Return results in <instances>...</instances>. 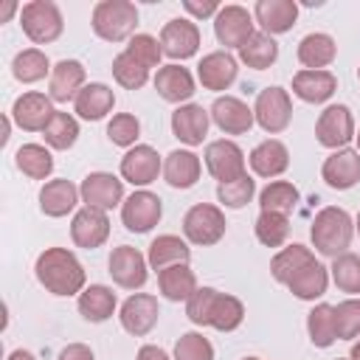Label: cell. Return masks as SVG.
Returning a JSON list of instances; mask_svg holds the SVG:
<instances>
[{
	"mask_svg": "<svg viewBox=\"0 0 360 360\" xmlns=\"http://www.w3.org/2000/svg\"><path fill=\"white\" fill-rule=\"evenodd\" d=\"M245 360H259V357H245Z\"/></svg>",
	"mask_w": 360,
	"mask_h": 360,
	"instance_id": "obj_59",
	"label": "cell"
},
{
	"mask_svg": "<svg viewBox=\"0 0 360 360\" xmlns=\"http://www.w3.org/2000/svg\"><path fill=\"white\" fill-rule=\"evenodd\" d=\"M17 169L31 180H45L53 172V158L39 143H25L17 149Z\"/></svg>",
	"mask_w": 360,
	"mask_h": 360,
	"instance_id": "obj_39",
	"label": "cell"
},
{
	"mask_svg": "<svg viewBox=\"0 0 360 360\" xmlns=\"http://www.w3.org/2000/svg\"><path fill=\"white\" fill-rule=\"evenodd\" d=\"M338 53V45L329 34H307L298 42V62L307 70H323Z\"/></svg>",
	"mask_w": 360,
	"mask_h": 360,
	"instance_id": "obj_31",
	"label": "cell"
},
{
	"mask_svg": "<svg viewBox=\"0 0 360 360\" xmlns=\"http://www.w3.org/2000/svg\"><path fill=\"white\" fill-rule=\"evenodd\" d=\"M163 214V205H160V197L152 194V191H135L124 200L121 205V219L127 225V231L132 233H146L158 225Z\"/></svg>",
	"mask_w": 360,
	"mask_h": 360,
	"instance_id": "obj_10",
	"label": "cell"
},
{
	"mask_svg": "<svg viewBox=\"0 0 360 360\" xmlns=\"http://www.w3.org/2000/svg\"><path fill=\"white\" fill-rule=\"evenodd\" d=\"M76 200H79V188L70 180H51L39 191V208L48 217H65L68 211H73Z\"/></svg>",
	"mask_w": 360,
	"mask_h": 360,
	"instance_id": "obj_30",
	"label": "cell"
},
{
	"mask_svg": "<svg viewBox=\"0 0 360 360\" xmlns=\"http://www.w3.org/2000/svg\"><path fill=\"white\" fill-rule=\"evenodd\" d=\"M138 25V8L129 0H101L93 8V31L107 42L127 39Z\"/></svg>",
	"mask_w": 360,
	"mask_h": 360,
	"instance_id": "obj_4",
	"label": "cell"
},
{
	"mask_svg": "<svg viewBox=\"0 0 360 360\" xmlns=\"http://www.w3.org/2000/svg\"><path fill=\"white\" fill-rule=\"evenodd\" d=\"M158 287L169 301H188L197 292V276L188 264H172L158 273Z\"/></svg>",
	"mask_w": 360,
	"mask_h": 360,
	"instance_id": "obj_29",
	"label": "cell"
},
{
	"mask_svg": "<svg viewBox=\"0 0 360 360\" xmlns=\"http://www.w3.org/2000/svg\"><path fill=\"white\" fill-rule=\"evenodd\" d=\"M211 118L228 135H245L253 127V110L233 96H219L211 104Z\"/></svg>",
	"mask_w": 360,
	"mask_h": 360,
	"instance_id": "obj_18",
	"label": "cell"
},
{
	"mask_svg": "<svg viewBox=\"0 0 360 360\" xmlns=\"http://www.w3.org/2000/svg\"><path fill=\"white\" fill-rule=\"evenodd\" d=\"M37 278L53 295H73L84 287V267L65 248H48L37 256Z\"/></svg>",
	"mask_w": 360,
	"mask_h": 360,
	"instance_id": "obj_2",
	"label": "cell"
},
{
	"mask_svg": "<svg viewBox=\"0 0 360 360\" xmlns=\"http://www.w3.org/2000/svg\"><path fill=\"white\" fill-rule=\"evenodd\" d=\"M183 233L191 245H217L225 233V214L217 205H191L183 217Z\"/></svg>",
	"mask_w": 360,
	"mask_h": 360,
	"instance_id": "obj_6",
	"label": "cell"
},
{
	"mask_svg": "<svg viewBox=\"0 0 360 360\" xmlns=\"http://www.w3.org/2000/svg\"><path fill=\"white\" fill-rule=\"evenodd\" d=\"M112 104H115V96H112V90H110L107 84H101V82H93V84L82 87V93L76 96V112H79L82 118H87V121L104 118V115L112 110Z\"/></svg>",
	"mask_w": 360,
	"mask_h": 360,
	"instance_id": "obj_34",
	"label": "cell"
},
{
	"mask_svg": "<svg viewBox=\"0 0 360 360\" xmlns=\"http://www.w3.org/2000/svg\"><path fill=\"white\" fill-rule=\"evenodd\" d=\"M11 11H14V3H6V8H3V17H0V20H3V22H6V20H8V14H11Z\"/></svg>",
	"mask_w": 360,
	"mask_h": 360,
	"instance_id": "obj_56",
	"label": "cell"
},
{
	"mask_svg": "<svg viewBox=\"0 0 360 360\" xmlns=\"http://www.w3.org/2000/svg\"><path fill=\"white\" fill-rule=\"evenodd\" d=\"M290 233V219L287 214H273V211H262L256 219V239L267 248H281L284 239Z\"/></svg>",
	"mask_w": 360,
	"mask_h": 360,
	"instance_id": "obj_42",
	"label": "cell"
},
{
	"mask_svg": "<svg viewBox=\"0 0 360 360\" xmlns=\"http://www.w3.org/2000/svg\"><path fill=\"white\" fill-rule=\"evenodd\" d=\"M253 17L262 25V31L273 37V34H284L295 25L298 6H295V0H259L253 8Z\"/></svg>",
	"mask_w": 360,
	"mask_h": 360,
	"instance_id": "obj_21",
	"label": "cell"
},
{
	"mask_svg": "<svg viewBox=\"0 0 360 360\" xmlns=\"http://www.w3.org/2000/svg\"><path fill=\"white\" fill-rule=\"evenodd\" d=\"M338 360H340V357H338Z\"/></svg>",
	"mask_w": 360,
	"mask_h": 360,
	"instance_id": "obj_61",
	"label": "cell"
},
{
	"mask_svg": "<svg viewBox=\"0 0 360 360\" xmlns=\"http://www.w3.org/2000/svg\"><path fill=\"white\" fill-rule=\"evenodd\" d=\"M158 315H160V307H158V298L155 295H146V292H138V295H129L121 307V326L141 338L146 335L155 323H158Z\"/></svg>",
	"mask_w": 360,
	"mask_h": 360,
	"instance_id": "obj_17",
	"label": "cell"
},
{
	"mask_svg": "<svg viewBox=\"0 0 360 360\" xmlns=\"http://www.w3.org/2000/svg\"><path fill=\"white\" fill-rule=\"evenodd\" d=\"M315 135H318V143L321 146H329V149H346V143L354 138V118L349 112L346 104H332L321 112L318 124H315Z\"/></svg>",
	"mask_w": 360,
	"mask_h": 360,
	"instance_id": "obj_8",
	"label": "cell"
},
{
	"mask_svg": "<svg viewBox=\"0 0 360 360\" xmlns=\"http://www.w3.org/2000/svg\"><path fill=\"white\" fill-rule=\"evenodd\" d=\"M335 87H338V82L329 70H298L292 76V93L309 104H321V101L332 98Z\"/></svg>",
	"mask_w": 360,
	"mask_h": 360,
	"instance_id": "obj_25",
	"label": "cell"
},
{
	"mask_svg": "<svg viewBox=\"0 0 360 360\" xmlns=\"http://www.w3.org/2000/svg\"><path fill=\"white\" fill-rule=\"evenodd\" d=\"M135 360H169V354L160 346H141Z\"/></svg>",
	"mask_w": 360,
	"mask_h": 360,
	"instance_id": "obj_53",
	"label": "cell"
},
{
	"mask_svg": "<svg viewBox=\"0 0 360 360\" xmlns=\"http://www.w3.org/2000/svg\"><path fill=\"white\" fill-rule=\"evenodd\" d=\"M53 112L56 110L51 107V98L42 96V93H22L11 107V115H14L17 127L25 129V132H39V129L45 132Z\"/></svg>",
	"mask_w": 360,
	"mask_h": 360,
	"instance_id": "obj_15",
	"label": "cell"
},
{
	"mask_svg": "<svg viewBox=\"0 0 360 360\" xmlns=\"http://www.w3.org/2000/svg\"><path fill=\"white\" fill-rule=\"evenodd\" d=\"M20 22H22V31L31 42H53L59 39L65 22H62V11L56 8V3L51 0H31L22 6L20 11Z\"/></svg>",
	"mask_w": 360,
	"mask_h": 360,
	"instance_id": "obj_5",
	"label": "cell"
},
{
	"mask_svg": "<svg viewBox=\"0 0 360 360\" xmlns=\"http://www.w3.org/2000/svg\"><path fill=\"white\" fill-rule=\"evenodd\" d=\"M76 138H79V124H76V118L56 110L53 118H51V124L45 127V141H48V146H53V149H70V146L76 143Z\"/></svg>",
	"mask_w": 360,
	"mask_h": 360,
	"instance_id": "obj_43",
	"label": "cell"
},
{
	"mask_svg": "<svg viewBox=\"0 0 360 360\" xmlns=\"http://www.w3.org/2000/svg\"><path fill=\"white\" fill-rule=\"evenodd\" d=\"M205 166L219 183H231L245 174V155L233 141H214L205 146Z\"/></svg>",
	"mask_w": 360,
	"mask_h": 360,
	"instance_id": "obj_11",
	"label": "cell"
},
{
	"mask_svg": "<svg viewBox=\"0 0 360 360\" xmlns=\"http://www.w3.org/2000/svg\"><path fill=\"white\" fill-rule=\"evenodd\" d=\"M335 329L340 340H352L360 335V301L349 298L335 307Z\"/></svg>",
	"mask_w": 360,
	"mask_h": 360,
	"instance_id": "obj_47",
	"label": "cell"
},
{
	"mask_svg": "<svg viewBox=\"0 0 360 360\" xmlns=\"http://www.w3.org/2000/svg\"><path fill=\"white\" fill-rule=\"evenodd\" d=\"M155 90H158L166 101L180 104V101H186V98L194 96V79H191V73H188L186 68H180V65H166V68H160L158 76H155Z\"/></svg>",
	"mask_w": 360,
	"mask_h": 360,
	"instance_id": "obj_26",
	"label": "cell"
},
{
	"mask_svg": "<svg viewBox=\"0 0 360 360\" xmlns=\"http://www.w3.org/2000/svg\"><path fill=\"white\" fill-rule=\"evenodd\" d=\"M110 276L118 287L124 290H138L146 284V259L141 256V250L121 245L110 253Z\"/></svg>",
	"mask_w": 360,
	"mask_h": 360,
	"instance_id": "obj_12",
	"label": "cell"
},
{
	"mask_svg": "<svg viewBox=\"0 0 360 360\" xmlns=\"http://www.w3.org/2000/svg\"><path fill=\"white\" fill-rule=\"evenodd\" d=\"M160 172V158L152 146L141 143L135 149H129L124 158H121V177L129 180L132 186H146L158 177Z\"/></svg>",
	"mask_w": 360,
	"mask_h": 360,
	"instance_id": "obj_22",
	"label": "cell"
},
{
	"mask_svg": "<svg viewBox=\"0 0 360 360\" xmlns=\"http://www.w3.org/2000/svg\"><path fill=\"white\" fill-rule=\"evenodd\" d=\"M312 262H315V256L309 253V248H304V245H290V248H284V250H278V253L273 256L270 273H273L276 281L290 284V281H292L307 264H312Z\"/></svg>",
	"mask_w": 360,
	"mask_h": 360,
	"instance_id": "obj_35",
	"label": "cell"
},
{
	"mask_svg": "<svg viewBox=\"0 0 360 360\" xmlns=\"http://www.w3.org/2000/svg\"><path fill=\"white\" fill-rule=\"evenodd\" d=\"M186 315L197 326H214L219 332H233L245 318V307L233 295L217 292L214 287H200L186 301Z\"/></svg>",
	"mask_w": 360,
	"mask_h": 360,
	"instance_id": "obj_1",
	"label": "cell"
},
{
	"mask_svg": "<svg viewBox=\"0 0 360 360\" xmlns=\"http://www.w3.org/2000/svg\"><path fill=\"white\" fill-rule=\"evenodd\" d=\"M239 59H242L248 68H253V70H264V68H270V65L278 59V45H276V39H273L270 34L256 31V34L239 48Z\"/></svg>",
	"mask_w": 360,
	"mask_h": 360,
	"instance_id": "obj_36",
	"label": "cell"
},
{
	"mask_svg": "<svg viewBox=\"0 0 360 360\" xmlns=\"http://www.w3.org/2000/svg\"><path fill=\"white\" fill-rule=\"evenodd\" d=\"M357 231H360V214H357Z\"/></svg>",
	"mask_w": 360,
	"mask_h": 360,
	"instance_id": "obj_58",
	"label": "cell"
},
{
	"mask_svg": "<svg viewBox=\"0 0 360 360\" xmlns=\"http://www.w3.org/2000/svg\"><path fill=\"white\" fill-rule=\"evenodd\" d=\"M127 53H129L138 65H143V68L149 70V68H155V65L160 62L163 48L158 45L155 37H149V34H135V37L129 39V45H127Z\"/></svg>",
	"mask_w": 360,
	"mask_h": 360,
	"instance_id": "obj_49",
	"label": "cell"
},
{
	"mask_svg": "<svg viewBox=\"0 0 360 360\" xmlns=\"http://www.w3.org/2000/svg\"><path fill=\"white\" fill-rule=\"evenodd\" d=\"M48 70H51L48 56H45L42 51H37V48L20 51V53L14 56V62H11V73H14V79L22 82V84H31V82L45 79Z\"/></svg>",
	"mask_w": 360,
	"mask_h": 360,
	"instance_id": "obj_40",
	"label": "cell"
},
{
	"mask_svg": "<svg viewBox=\"0 0 360 360\" xmlns=\"http://www.w3.org/2000/svg\"><path fill=\"white\" fill-rule=\"evenodd\" d=\"M332 281L343 292H360V256L357 253H340L332 262Z\"/></svg>",
	"mask_w": 360,
	"mask_h": 360,
	"instance_id": "obj_44",
	"label": "cell"
},
{
	"mask_svg": "<svg viewBox=\"0 0 360 360\" xmlns=\"http://www.w3.org/2000/svg\"><path fill=\"white\" fill-rule=\"evenodd\" d=\"M84 84V68L76 59H62L53 70H51V82H48V98L51 101H76V96L82 93Z\"/></svg>",
	"mask_w": 360,
	"mask_h": 360,
	"instance_id": "obj_20",
	"label": "cell"
},
{
	"mask_svg": "<svg viewBox=\"0 0 360 360\" xmlns=\"http://www.w3.org/2000/svg\"><path fill=\"white\" fill-rule=\"evenodd\" d=\"M357 79H360V68H357Z\"/></svg>",
	"mask_w": 360,
	"mask_h": 360,
	"instance_id": "obj_60",
	"label": "cell"
},
{
	"mask_svg": "<svg viewBox=\"0 0 360 360\" xmlns=\"http://www.w3.org/2000/svg\"><path fill=\"white\" fill-rule=\"evenodd\" d=\"M172 132L177 141L197 146L202 143L205 132H208V110H202L200 104H183L172 112Z\"/></svg>",
	"mask_w": 360,
	"mask_h": 360,
	"instance_id": "obj_23",
	"label": "cell"
},
{
	"mask_svg": "<svg viewBox=\"0 0 360 360\" xmlns=\"http://www.w3.org/2000/svg\"><path fill=\"white\" fill-rule=\"evenodd\" d=\"M197 76L205 90H225L236 79V59L225 51H214L202 56V62L197 65Z\"/></svg>",
	"mask_w": 360,
	"mask_h": 360,
	"instance_id": "obj_24",
	"label": "cell"
},
{
	"mask_svg": "<svg viewBox=\"0 0 360 360\" xmlns=\"http://www.w3.org/2000/svg\"><path fill=\"white\" fill-rule=\"evenodd\" d=\"M326 284H329L326 267L318 264V262H312V264H307L287 287H290V292H292L295 298H301V301H315V298H321V295L326 292Z\"/></svg>",
	"mask_w": 360,
	"mask_h": 360,
	"instance_id": "obj_37",
	"label": "cell"
},
{
	"mask_svg": "<svg viewBox=\"0 0 360 360\" xmlns=\"http://www.w3.org/2000/svg\"><path fill=\"white\" fill-rule=\"evenodd\" d=\"M160 48L172 59H188L200 48V28L191 20H169L160 31Z\"/></svg>",
	"mask_w": 360,
	"mask_h": 360,
	"instance_id": "obj_14",
	"label": "cell"
},
{
	"mask_svg": "<svg viewBox=\"0 0 360 360\" xmlns=\"http://www.w3.org/2000/svg\"><path fill=\"white\" fill-rule=\"evenodd\" d=\"M79 312L90 323H101L115 312V292L104 284H90L79 295Z\"/></svg>",
	"mask_w": 360,
	"mask_h": 360,
	"instance_id": "obj_33",
	"label": "cell"
},
{
	"mask_svg": "<svg viewBox=\"0 0 360 360\" xmlns=\"http://www.w3.org/2000/svg\"><path fill=\"white\" fill-rule=\"evenodd\" d=\"M349 360H360V340L352 346V352H349Z\"/></svg>",
	"mask_w": 360,
	"mask_h": 360,
	"instance_id": "obj_55",
	"label": "cell"
},
{
	"mask_svg": "<svg viewBox=\"0 0 360 360\" xmlns=\"http://www.w3.org/2000/svg\"><path fill=\"white\" fill-rule=\"evenodd\" d=\"M352 233H354L352 217L343 208H335V205L321 208L312 219V228H309L315 250L323 253V256H332V259L346 253V248L352 245Z\"/></svg>",
	"mask_w": 360,
	"mask_h": 360,
	"instance_id": "obj_3",
	"label": "cell"
},
{
	"mask_svg": "<svg viewBox=\"0 0 360 360\" xmlns=\"http://www.w3.org/2000/svg\"><path fill=\"white\" fill-rule=\"evenodd\" d=\"M357 152H360V132H357Z\"/></svg>",
	"mask_w": 360,
	"mask_h": 360,
	"instance_id": "obj_57",
	"label": "cell"
},
{
	"mask_svg": "<svg viewBox=\"0 0 360 360\" xmlns=\"http://www.w3.org/2000/svg\"><path fill=\"white\" fill-rule=\"evenodd\" d=\"M253 118L259 121V127L270 135L281 132L290 127L292 118V101L287 96L284 87H264L256 96V107H253Z\"/></svg>",
	"mask_w": 360,
	"mask_h": 360,
	"instance_id": "obj_7",
	"label": "cell"
},
{
	"mask_svg": "<svg viewBox=\"0 0 360 360\" xmlns=\"http://www.w3.org/2000/svg\"><path fill=\"white\" fill-rule=\"evenodd\" d=\"M138 132H141V124H138V118L129 115V112H118V115H112V121L107 124V135H110V141H112L115 146H129V143H135Z\"/></svg>",
	"mask_w": 360,
	"mask_h": 360,
	"instance_id": "obj_50",
	"label": "cell"
},
{
	"mask_svg": "<svg viewBox=\"0 0 360 360\" xmlns=\"http://www.w3.org/2000/svg\"><path fill=\"white\" fill-rule=\"evenodd\" d=\"M307 329H309V340L318 349H326L338 340V329H335V307L329 304H318L309 309L307 315Z\"/></svg>",
	"mask_w": 360,
	"mask_h": 360,
	"instance_id": "obj_38",
	"label": "cell"
},
{
	"mask_svg": "<svg viewBox=\"0 0 360 360\" xmlns=\"http://www.w3.org/2000/svg\"><path fill=\"white\" fill-rule=\"evenodd\" d=\"M183 8L194 17H211V14H219V6L214 0H205V3H197V0H183Z\"/></svg>",
	"mask_w": 360,
	"mask_h": 360,
	"instance_id": "obj_51",
	"label": "cell"
},
{
	"mask_svg": "<svg viewBox=\"0 0 360 360\" xmlns=\"http://www.w3.org/2000/svg\"><path fill=\"white\" fill-rule=\"evenodd\" d=\"M214 34L219 45L225 48H242L256 31H253V17L242 6H222L219 14L214 17Z\"/></svg>",
	"mask_w": 360,
	"mask_h": 360,
	"instance_id": "obj_9",
	"label": "cell"
},
{
	"mask_svg": "<svg viewBox=\"0 0 360 360\" xmlns=\"http://www.w3.org/2000/svg\"><path fill=\"white\" fill-rule=\"evenodd\" d=\"M70 236H73V242L79 248H87V250L101 248L107 242V236H110V219H107V214L101 208L84 205L73 217V222H70Z\"/></svg>",
	"mask_w": 360,
	"mask_h": 360,
	"instance_id": "obj_13",
	"label": "cell"
},
{
	"mask_svg": "<svg viewBox=\"0 0 360 360\" xmlns=\"http://www.w3.org/2000/svg\"><path fill=\"white\" fill-rule=\"evenodd\" d=\"M253 191H256V183H253L248 174H242L239 180H231V183H219V186H217V197H219V202L228 205V208H242V205H248V202L253 200Z\"/></svg>",
	"mask_w": 360,
	"mask_h": 360,
	"instance_id": "obj_46",
	"label": "cell"
},
{
	"mask_svg": "<svg viewBox=\"0 0 360 360\" xmlns=\"http://www.w3.org/2000/svg\"><path fill=\"white\" fill-rule=\"evenodd\" d=\"M112 76H115V82H118L121 87H127V90H138V87L146 84L149 70H146L143 65H138V62L124 51V53H118V56L112 59Z\"/></svg>",
	"mask_w": 360,
	"mask_h": 360,
	"instance_id": "obj_45",
	"label": "cell"
},
{
	"mask_svg": "<svg viewBox=\"0 0 360 360\" xmlns=\"http://www.w3.org/2000/svg\"><path fill=\"white\" fill-rule=\"evenodd\" d=\"M321 174L326 180V186H332L338 191L352 188L360 180V152H354V149H338V152H332L323 160Z\"/></svg>",
	"mask_w": 360,
	"mask_h": 360,
	"instance_id": "obj_19",
	"label": "cell"
},
{
	"mask_svg": "<svg viewBox=\"0 0 360 360\" xmlns=\"http://www.w3.org/2000/svg\"><path fill=\"white\" fill-rule=\"evenodd\" d=\"M250 166L259 177H278L290 166V152L281 141L267 138L250 152Z\"/></svg>",
	"mask_w": 360,
	"mask_h": 360,
	"instance_id": "obj_27",
	"label": "cell"
},
{
	"mask_svg": "<svg viewBox=\"0 0 360 360\" xmlns=\"http://www.w3.org/2000/svg\"><path fill=\"white\" fill-rule=\"evenodd\" d=\"M188 259H191V250L180 236L163 233L149 245V264L158 273L172 267V264H188Z\"/></svg>",
	"mask_w": 360,
	"mask_h": 360,
	"instance_id": "obj_32",
	"label": "cell"
},
{
	"mask_svg": "<svg viewBox=\"0 0 360 360\" xmlns=\"http://www.w3.org/2000/svg\"><path fill=\"white\" fill-rule=\"evenodd\" d=\"M8 360H34V354L25 352V349H14V352L8 354Z\"/></svg>",
	"mask_w": 360,
	"mask_h": 360,
	"instance_id": "obj_54",
	"label": "cell"
},
{
	"mask_svg": "<svg viewBox=\"0 0 360 360\" xmlns=\"http://www.w3.org/2000/svg\"><path fill=\"white\" fill-rule=\"evenodd\" d=\"M163 177L172 188H191L200 180V158L194 152H186V149L166 155Z\"/></svg>",
	"mask_w": 360,
	"mask_h": 360,
	"instance_id": "obj_28",
	"label": "cell"
},
{
	"mask_svg": "<svg viewBox=\"0 0 360 360\" xmlns=\"http://www.w3.org/2000/svg\"><path fill=\"white\" fill-rule=\"evenodd\" d=\"M79 194H82V200H84L90 208L107 211V208H115V205L121 202V197H124V183H121L118 177L107 174V172H93V174H87V177L82 180Z\"/></svg>",
	"mask_w": 360,
	"mask_h": 360,
	"instance_id": "obj_16",
	"label": "cell"
},
{
	"mask_svg": "<svg viewBox=\"0 0 360 360\" xmlns=\"http://www.w3.org/2000/svg\"><path fill=\"white\" fill-rule=\"evenodd\" d=\"M174 360H214V346L202 335L186 332L174 343Z\"/></svg>",
	"mask_w": 360,
	"mask_h": 360,
	"instance_id": "obj_48",
	"label": "cell"
},
{
	"mask_svg": "<svg viewBox=\"0 0 360 360\" xmlns=\"http://www.w3.org/2000/svg\"><path fill=\"white\" fill-rule=\"evenodd\" d=\"M56 360H93V352H90L84 343H70V346H65V349L59 352Z\"/></svg>",
	"mask_w": 360,
	"mask_h": 360,
	"instance_id": "obj_52",
	"label": "cell"
},
{
	"mask_svg": "<svg viewBox=\"0 0 360 360\" xmlns=\"http://www.w3.org/2000/svg\"><path fill=\"white\" fill-rule=\"evenodd\" d=\"M298 202V188L287 180H276L267 188H262L259 194V205L262 211H273V214H290Z\"/></svg>",
	"mask_w": 360,
	"mask_h": 360,
	"instance_id": "obj_41",
	"label": "cell"
}]
</instances>
